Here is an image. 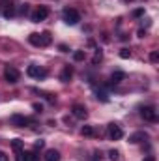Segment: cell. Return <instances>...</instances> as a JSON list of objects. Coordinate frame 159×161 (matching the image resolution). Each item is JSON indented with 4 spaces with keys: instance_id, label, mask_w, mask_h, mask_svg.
<instances>
[{
    "instance_id": "6da1fadb",
    "label": "cell",
    "mask_w": 159,
    "mask_h": 161,
    "mask_svg": "<svg viewBox=\"0 0 159 161\" xmlns=\"http://www.w3.org/2000/svg\"><path fill=\"white\" fill-rule=\"evenodd\" d=\"M28 41L34 45V47H47L51 45V34L49 32H43V34H30L28 36Z\"/></svg>"
},
{
    "instance_id": "7a4b0ae2",
    "label": "cell",
    "mask_w": 159,
    "mask_h": 161,
    "mask_svg": "<svg viewBox=\"0 0 159 161\" xmlns=\"http://www.w3.org/2000/svg\"><path fill=\"white\" fill-rule=\"evenodd\" d=\"M62 15H64V21H66L68 25H71V26L77 25V23L80 21V13L77 11V9H73V8H66Z\"/></svg>"
},
{
    "instance_id": "3957f363",
    "label": "cell",
    "mask_w": 159,
    "mask_h": 161,
    "mask_svg": "<svg viewBox=\"0 0 159 161\" xmlns=\"http://www.w3.org/2000/svg\"><path fill=\"white\" fill-rule=\"evenodd\" d=\"M140 116H142L144 120H148V122H156V120H157L156 107H152V105H146V107H142V109H140Z\"/></svg>"
},
{
    "instance_id": "277c9868",
    "label": "cell",
    "mask_w": 159,
    "mask_h": 161,
    "mask_svg": "<svg viewBox=\"0 0 159 161\" xmlns=\"http://www.w3.org/2000/svg\"><path fill=\"white\" fill-rule=\"evenodd\" d=\"M26 73L30 77H34V79H45L47 77V71L43 68H40V66H36V64H30L28 69H26Z\"/></svg>"
},
{
    "instance_id": "5b68a950",
    "label": "cell",
    "mask_w": 159,
    "mask_h": 161,
    "mask_svg": "<svg viewBox=\"0 0 159 161\" xmlns=\"http://www.w3.org/2000/svg\"><path fill=\"white\" fill-rule=\"evenodd\" d=\"M4 77H6V80H8V82L15 84V82L19 80V77H21V73H19V69H15L13 66H8V68L4 69Z\"/></svg>"
},
{
    "instance_id": "8992f818",
    "label": "cell",
    "mask_w": 159,
    "mask_h": 161,
    "mask_svg": "<svg viewBox=\"0 0 159 161\" xmlns=\"http://www.w3.org/2000/svg\"><path fill=\"white\" fill-rule=\"evenodd\" d=\"M109 135H111V139L112 141H120L122 137H123V131H122V127H120L118 124H109Z\"/></svg>"
},
{
    "instance_id": "52a82bcc",
    "label": "cell",
    "mask_w": 159,
    "mask_h": 161,
    "mask_svg": "<svg viewBox=\"0 0 159 161\" xmlns=\"http://www.w3.org/2000/svg\"><path fill=\"white\" fill-rule=\"evenodd\" d=\"M71 113H73V116H75V118H79V120H84V118L88 116L86 107H84V105H80V103H75V105L71 107Z\"/></svg>"
},
{
    "instance_id": "ba28073f",
    "label": "cell",
    "mask_w": 159,
    "mask_h": 161,
    "mask_svg": "<svg viewBox=\"0 0 159 161\" xmlns=\"http://www.w3.org/2000/svg\"><path fill=\"white\" fill-rule=\"evenodd\" d=\"M47 15H49V9L45 8V6H40L34 13H32V21L34 23H40V21H45L47 19Z\"/></svg>"
},
{
    "instance_id": "9c48e42d",
    "label": "cell",
    "mask_w": 159,
    "mask_h": 161,
    "mask_svg": "<svg viewBox=\"0 0 159 161\" xmlns=\"http://www.w3.org/2000/svg\"><path fill=\"white\" fill-rule=\"evenodd\" d=\"M11 124L17 125V127H25L26 124H32V120L26 118V116H21V114H13V116H11Z\"/></svg>"
},
{
    "instance_id": "30bf717a",
    "label": "cell",
    "mask_w": 159,
    "mask_h": 161,
    "mask_svg": "<svg viewBox=\"0 0 159 161\" xmlns=\"http://www.w3.org/2000/svg\"><path fill=\"white\" fill-rule=\"evenodd\" d=\"M71 77H73V68H71V66H66V68L62 69V73H60V80H62V82H69Z\"/></svg>"
},
{
    "instance_id": "8fae6325",
    "label": "cell",
    "mask_w": 159,
    "mask_h": 161,
    "mask_svg": "<svg viewBox=\"0 0 159 161\" xmlns=\"http://www.w3.org/2000/svg\"><path fill=\"white\" fill-rule=\"evenodd\" d=\"M146 139H148V133H144V131H137V133H133V135L129 137V142L137 144V142H140V141H146Z\"/></svg>"
},
{
    "instance_id": "7c38bea8",
    "label": "cell",
    "mask_w": 159,
    "mask_h": 161,
    "mask_svg": "<svg viewBox=\"0 0 159 161\" xmlns=\"http://www.w3.org/2000/svg\"><path fill=\"white\" fill-rule=\"evenodd\" d=\"M45 161H60V152L58 150H47Z\"/></svg>"
},
{
    "instance_id": "4fadbf2b",
    "label": "cell",
    "mask_w": 159,
    "mask_h": 161,
    "mask_svg": "<svg viewBox=\"0 0 159 161\" xmlns=\"http://www.w3.org/2000/svg\"><path fill=\"white\" fill-rule=\"evenodd\" d=\"M23 146H25V142H23L21 139H13V141H11V148H13L19 156L23 154Z\"/></svg>"
},
{
    "instance_id": "5bb4252c",
    "label": "cell",
    "mask_w": 159,
    "mask_h": 161,
    "mask_svg": "<svg viewBox=\"0 0 159 161\" xmlns=\"http://www.w3.org/2000/svg\"><path fill=\"white\" fill-rule=\"evenodd\" d=\"M123 79H125V73H123V71H114V73L111 75V82H112V84H118V82H122Z\"/></svg>"
},
{
    "instance_id": "9a60e30c",
    "label": "cell",
    "mask_w": 159,
    "mask_h": 161,
    "mask_svg": "<svg viewBox=\"0 0 159 161\" xmlns=\"http://www.w3.org/2000/svg\"><path fill=\"white\" fill-rule=\"evenodd\" d=\"M21 156H25L23 161H38L40 159V156L34 152V150H30V152H25V154H21Z\"/></svg>"
},
{
    "instance_id": "2e32d148",
    "label": "cell",
    "mask_w": 159,
    "mask_h": 161,
    "mask_svg": "<svg viewBox=\"0 0 159 161\" xmlns=\"http://www.w3.org/2000/svg\"><path fill=\"white\" fill-rule=\"evenodd\" d=\"M80 133H82L84 137H92V135H94V127H92V125H82V127H80Z\"/></svg>"
},
{
    "instance_id": "e0dca14e",
    "label": "cell",
    "mask_w": 159,
    "mask_h": 161,
    "mask_svg": "<svg viewBox=\"0 0 159 161\" xmlns=\"http://www.w3.org/2000/svg\"><path fill=\"white\" fill-rule=\"evenodd\" d=\"M101 58H103V53H101V51H97V53H96V56L92 58V64H94V66H96V64H99V62H101Z\"/></svg>"
},
{
    "instance_id": "ac0fdd59",
    "label": "cell",
    "mask_w": 159,
    "mask_h": 161,
    "mask_svg": "<svg viewBox=\"0 0 159 161\" xmlns=\"http://www.w3.org/2000/svg\"><path fill=\"white\" fill-rule=\"evenodd\" d=\"M84 56H86V54H84V51H75V53H73V58H75L77 62L84 60Z\"/></svg>"
},
{
    "instance_id": "d6986e66",
    "label": "cell",
    "mask_w": 159,
    "mask_h": 161,
    "mask_svg": "<svg viewBox=\"0 0 159 161\" xmlns=\"http://www.w3.org/2000/svg\"><path fill=\"white\" fill-rule=\"evenodd\" d=\"M118 158H120L118 150H109V159H111V161H116Z\"/></svg>"
},
{
    "instance_id": "ffe728a7",
    "label": "cell",
    "mask_w": 159,
    "mask_h": 161,
    "mask_svg": "<svg viewBox=\"0 0 159 161\" xmlns=\"http://www.w3.org/2000/svg\"><path fill=\"white\" fill-rule=\"evenodd\" d=\"M13 15H15V9H13V8H11V6H9V8H6V9H4V17H13Z\"/></svg>"
},
{
    "instance_id": "44dd1931",
    "label": "cell",
    "mask_w": 159,
    "mask_h": 161,
    "mask_svg": "<svg viewBox=\"0 0 159 161\" xmlns=\"http://www.w3.org/2000/svg\"><path fill=\"white\" fill-rule=\"evenodd\" d=\"M131 56V51L129 49H122L120 51V58H129Z\"/></svg>"
},
{
    "instance_id": "7402d4cb",
    "label": "cell",
    "mask_w": 159,
    "mask_h": 161,
    "mask_svg": "<svg viewBox=\"0 0 159 161\" xmlns=\"http://www.w3.org/2000/svg\"><path fill=\"white\" fill-rule=\"evenodd\" d=\"M97 97L101 99V101H107L109 97H107V92H103V90H97Z\"/></svg>"
},
{
    "instance_id": "603a6c76",
    "label": "cell",
    "mask_w": 159,
    "mask_h": 161,
    "mask_svg": "<svg viewBox=\"0 0 159 161\" xmlns=\"http://www.w3.org/2000/svg\"><path fill=\"white\" fill-rule=\"evenodd\" d=\"M43 146H45V141H41V139H38V141L34 142V148H36V150H41Z\"/></svg>"
},
{
    "instance_id": "cb8c5ba5",
    "label": "cell",
    "mask_w": 159,
    "mask_h": 161,
    "mask_svg": "<svg viewBox=\"0 0 159 161\" xmlns=\"http://www.w3.org/2000/svg\"><path fill=\"white\" fill-rule=\"evenodd\" d=\"M150 60H152L154 64H157V62H159V54H157V51H154V53L150 54Z\"/></svg>"
},
{
    "instance_id": "d4e9b609",
    "label": "cell",
    "mask_w": 159,
    "mask_h": 161,
    "mask_svg": "<svg viewBox=\"0 0 159 161\" xmlns=\"http://www.w3.org/2000/svg\"><path fill=\"white\" fill-rule=\"evenodd\" d=\"M142 13H144V9H142V8H139V9H135V11H133V15H135V17H140Z\"/></svg>"
},
{
    "instance_id": "484cf974",
    "label": "cell",
    "mask_w": 159,
    "mask_h": 161,
    "mask_svg": "<svg viewBox=\"0 0 159 161\" xmlns=\"http://www.w3.org/2000/svg\"><path fill=\"white\" fill-rule=\"evenodd\" d=\"M34 109H36L38 113H41V111H43V105H41V103H34Z\"/></svg>"
},
{
    "instance_id": "4316f807",
    "label": "cell",
    "mask_w": 159,
    "mask_h": 161,
    "mask_svg": "<svg viewBox=\"0 0 159 161\" xmlns=\"http://www.w3.org/2000/svg\"><path fill=\"white\" fill-rule=\"evenodd\" d=\"M0 161H8V156L4 152H0Z\"/></svg>"
},
{
    "instance_id": "83f0119b",
    "label": "cell",
    "mask_w": 159,
    "mask_h": 161,
    "mask_svg": "<svg viewBox=\"0 0 159 161\" xmlns=\"http://www.w3.org/2000/svg\"><path fill=\"white\" fill-rule=\"evenodd\" d=\"M58 49H60V51H62V53H68V47H66V45H60V47H58Z\"/></svg>"
},
{
    "instance_id": "f1b7e54d",
    "label": "cell",
    "mask_w": 159,
    "mask_h": 161,
    "mask_svg": "<svg viewBox=\"0 0 159 161\" xmlns=\"http://www.w3.org/2000/svg\"><path fill=\"white\" fill-rule=\"evenodd\" d=\"M144 161H156V159H154L152 156H148V158H146V159H144Z\"/></svg>"
},
{
    "instance_id": "f546056e",
    "label": "cell",
    "mask_w": 159,
    "mask_h": 161,
    "mask_svg": "<svg viewBox=\"0 0 159 161\" xmlns=\"http://www.w3.org/2000/svg\"><path fill=\"white\" fill-rule=\"evenodd\" d=\"M125 2H133V0H125Z\"/></svg>"
}]
</instances>
